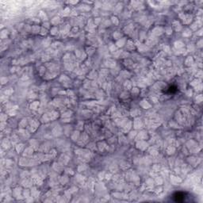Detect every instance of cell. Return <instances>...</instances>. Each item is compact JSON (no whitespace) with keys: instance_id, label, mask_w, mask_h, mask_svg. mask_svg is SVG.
I'll return each instance as SVG.
<instances>
[{"instance_id":"obj_1","label":"cell","mask_w":203,"mask_h":203,"mask_svg":"<svg viewBox=\"0 0 203 203\" xmlns=\"http://www.w3.org/2000/svg\"><path fill=\"white\" fill-rule=\"evenodd\" d=\"M172 197H173L174 202H185V200H186V197H185V195L183 193L179 192V193L174 194Z\"/></svg>"}]
</instances>
